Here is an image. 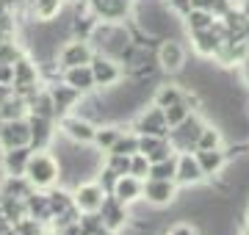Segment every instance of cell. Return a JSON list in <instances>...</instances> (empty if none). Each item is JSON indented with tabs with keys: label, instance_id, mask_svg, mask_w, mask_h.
Instances as JSON below:
<instances>
[{
	"label": "cell",
	"instance_id": "f6af8a7d",
	"mask_svg": "<svg viewBox=\"0 0 249 235\" xmlns=\"http://www.w3.org/2000/svg\"><path fill=\"white\" fill-rule=\"evenodd\" d=\"M3 9H6V6H3V0H0V11H3Z\"/></svg>",
	"mask_w": 249,
	"mask_h": 235
},
{
	"label": "cell",
	"instance_id": "9c48e42d",
	"mask_svg": "<svg viewBox=\"0 0 249 235\" xmlns=\"http://www.w3.org/2000/svg\"><path fill=\"white\" fill-rule=\"evenodd\" d=\"M94 58V45H91L89 39H70V42H64L58 50H55V61L61 69L67 67H80V64H91Z\"/></svg>",
	"mask_w": 249,
	"mask_h": 235
},
{
	"label": "cell",
	"instance_id": "52a82bcc",
	"mask_svg": "<svg viewBox=\"0 0 249 235\" xmlns=\"http://www.w3.org/2000/svg\"><path fill=\"white\" fill-rule=\"evenodd\" d=\"M180 197V185L175 180H158L147 177L144 180V202L152 208H172Z\"/></svg>",
	"mask_w": 249,
	"mask_h": 235
},
{
	"label": "cell",
	"instance_id": "ac0fdd59",
	"mask_svg": "<svg viewBox=\"0 0 249 235\" xmlns=\"http://www.w3.org/2000/svg\"><path fill=\"white\" fill-rule=\"evenodd\" d=\"M31 147H14V150H0V172L6 177H25L28 161H31Z\"/></svg>",
	"mask_w": 249,
	"mask_h": 235
},
{
	"label": "cell",
	"instance_id": "e575fe53",
	"mask_svg": "<svg viewBox=\"0 0 249 235\" xmlns=\"http://www.w3.org/2000/svg\"><path fill=\"white\" fill-rule=\"evenodd\" d=\"M175 172H178V155L150 166V177H158V180H175Z\"/></svg>",
	"mask_w": 249,
	"mask_h": 235
},
{
	"label": "cell",
	"instance_id": "4fadbf2b",
	"mask_svg": "<svg viewBox=\"0 0 249 235\" xmlns=\"http://www.w3.org/2000/svg\"><path fill=\"white\" fill-rule=\"evenodd\" d=\"M205 125H208V122L194 111L180 127L169 130V138H172V144H175V150H178V152H183V150H196V138H199Z\"/></svg>",
	"mask_w": 249,
	"mask_h": 235
},
{
	"label": "cell",
	"instance_id": "7a4b0ae2",
	"mask_svg": "<svg viewBox=\"0 0 249 235\" xmlns=\"http://www.w3.org/2000/svg\"><path fill=\"white\" fill-rule=\"evenodd\" d=\"M89 42L94 45V53L114 55V58H119V61H122L124 50L133 45V36H130V31L124 28V22H114V19H100Z\"/></svg>",
	"mask_w": 249,
	"mask_h": 235
},
{
	"label": "cell",
	"instance_id": "e0dca14e",
	"mask_svg": "<svg viewBox=\"0 0 249 235\" xmlns=\"http://www.w3.org/2000/svg\"><path fill=\"white\" fill-rule=\"evenodd\" d=\"M14 147H31V122L28 119H11L0 130V150Z\"/></svg>",
	"mask_w": 249,
	"mask_h": 235
},
{
	"label": "cell",
	"instance_id": "44dd1931",
	"mask_svg": "<svg viewBox=\"0 0 249 235\" xmlns=\"http://www.w3.org/2000/svg\"><path fill=\"white\" fill-rule=\"evenodd\" d=\"M61 81L70 83L72 89H78L80 94H91V91H97V86H94V75H91L89 64H80V67H67V69H61Z\"/></svg>",
	"mask_w": 249,
	"mask_h": 235
},
{
	"label": "cell",
	"instance_id": "f1b7e54d",
	"mask_svg": "<svg viewBox=\"0 0 249 235\" xmlns=\"http://www.w3.org/2000/svg\"><path fill=\"white\" fill-rule=\"evenodd\" d=\"M28 50L22 45H19V39L17 34H9V36H3L0 39V61H6V64H14L17 58H22Z\"/></svg>",
	"mask_w": 249,
	"mask_h": 235
},
{
	"label": "cell",
	"instance_id": "7bdbcfd3",
	"mask_svg": "<svg viewBox=\"0 0 249 235\" xmlns=\"http://www.w3.org/2000/svg\"><path fill=\"white\" fill-rule=\"evenodd\" d=\"M238 9H241V14H244V17L249 19V0H241V3H238Z\"/></svg>",
	"mask_w": 249,
	"mask_h": 235
},
{
	"label": "cell",
	"instance_id": "1f68e13d",
	"mask_svg": "<svg viewBox=\"0 0 249 235\" xmlns=\"http://www.w3.org/2000/svg\"><path fill=\"white\" fill-rule=\"evenodd\" d=\"M136 152H139V133L127 127V130H122L119 141L111 147V152L108 155H127V158H130V155H136Z\"/></svg>",
	"mask_w": 249,
	"mask_h": 235
},
{
	"label": "cell",
	"instance_id": "ffe728a7",
	"mask_svg": "<svg viewBox=\"0 0 249 235\" xmlns=\"http://www.w3.org/2000/svg\"><path fill=\"white\" fill-rule=\"evenodd\" d=\"M139 152H144L150 158V163L166 161L172 155H178L175 144L169 136H139Z\"/></svg>",
	"mask_w": 249,
	"mask_h": 235
},
{
	"label": "cell",
	"instance_id": "ee69618b",
	"mask_svg": "<svg viewBox=\"0 0 249 235\" xmlns=\"http://www.w3.org/2000/svg\"><path fill=\"white\" fill-rule=\"evenodd\" d=\"M3 125H6V122H3V117H0V130H3Z\"/></svg>",
	"mask_w": 249,
	"mask_h": 235
},
{
	"label": "cell",
	"instance_id": "8992f818",
	"mask_svg": "<svg viewBox=\"0 0 249 235\" xmlns=\"http://www.w3.org/2000/svg\"><path fill=\"white\" fill-rule=\"evenodd\" d=\"M155 64L160 67V72L178 75L186 67V47H183V42L175 36H163L158 50H155Z\"/></svg>",
	"mask_w": 249,
	"mask_h": 235
},
{
	"label": "cell",
	"instance_id": "74e56055",
	"mask_svg": "<svg viewBox=\"0 0 249 235\" xmlns=\"http://www.w3.org/2000/svg\"><path fill=\"white\" fill-rule=\"evenodd\" d=\"M166 233L169 235H199V230H196L194 224H188V221H178V224H172Z\"/></svg>",
	"mask_w": 249,
	"mask_h": 235
},
{
	"label": "cell",
	"instance_id": "d4e9b609",
	"mask_svg": "<svg viewBox=\"0 0 249 235\" xmlns=\"http://www.w3.org/2000/svg\"><path fill=\"white\" fill-rule=\"evenodd\" d=\"M180 100H186V86H178V83H160L155 94H152V105L158 108H169Z\"/></svg>",
	"mask_w": 249,
	"mask_h": 235
},
{
	"label": "cell",
	"instance_id": "83f0119b",
	"mask_svg": "<svg viewBox=\"0 0 249 235\" xmlns=\"http://www.w3.org/2000/svg\"><path fill=\"white\" fill-rule=\"evenodd\" d=\"M0 117L3 122H11V119H28V100L14 94L11 100H6L3 105H0Z\"/></svg>",
	"mask_w": 249,
	"mask_h": 235
},
{
	"label": "cell",
	"instance_id": "7c38bea8",
	"mask_svg": "<svg viewBox=\"0 0 249 235\" xmlns=\"http://www.w3.org/2000/svg\"><path fill=\"white\" fill-rule=\"evenodd\" d=\"M208 177H205L202 166H199V161H196L194 150H183V152H178V172H175V183H178L180 188H194V185H199V183H205Z\"/></svg>",
	"mask_w": 249,
	"mask_h": 235
},
{
	"label": "cell",
	"instance_id": "7402d4cb",
	"mask_svg": "<svg viewBox=\"0 0 249 235\" xmlns=\"http://www.w3.org/2000/svg\"><path fill=\"white\" fill-rule=\"evenodd\" d=\"M67 0H31L28 3V19L31 22H53L64 11Z\"/></svg>",
	"mask_w": 249,
	"mask_h": 235
},
{
	"label": "cell",
	"instance_id": "4dcf8cb0",
	"mask_svg": "<svg viewBox=\"0 0 249 235\" xmlns=\"http://www.w3.org/2000/svg\"><path fill=\"white\" fill-rule=\"evenodd\" d=\"M191 114H194V108L188 105L186 100H180V102H175V105H169V108H163V117H166V125H169V130L180 127L188 117H191Z\"/></svg>",
	"mask_w": 249,
	"mask_h": 235
},
{
	"label": "cell",
	"instance_id": "ab89813d",
	"mask_svg": "<svg viewBox=\"0 0 249 235\" xmlns=\"http://www.w3.org/2000/svg\"><path fill=\"white\" fill-rule=\"evenodd\" d=\"M14 94H17V91H14V83H9V86H6V83H0V105H3L6 100H11Z\"/></svg>",
	"mask_w": 249,
	"mask_h": 235
},
{
	"label": "cell",
	"instance_id": "f546056e",
	"mask_svg": "<svg viewBox=\"0 0 249 235\" xmlns=\"http://www.w3.org/2000/svg\"><path fill=\"white\" fill-rule=\"evenodd\" d=\"M216 147H224V133L219 125H208L202 127V133L196 138V150H216Z\"/></svg>",
	"mask_w": 249,
	"mask_h": 235
},
{
	"label": "cell",
	"instance_id": "7dc6e473",
	"mask_svg": "<svg viewBox=\"0 0 249 235\" xmlns=\"http://www.w3.org/2000/svg\"><path fill=\"white\" fill-rule=\"evenodd\" d=\"M232 3H235V6H238V3H241V0H232Z\"/></svg>",
	"mask_w": 249,
	"mask_h": 235
},
{
	"label": "cell",
	"instance_id": "4316f807",
	"mask_svg": "<svg viewBox=\"0 0 249 235\" xmlns=\"http://www.w3.org/2000/svg\"><path fill=\"white\" fill-rule=\"evenodd\" d=\"M31 183L25 177H6L3 174V183H0V197H9V199H25L31 194Z\"/></svg>",
	"mask_w": 249,
	"mask_h": 235
},
{
	"label": "cell",
	"instance_id": "f35d334b",
	"mask_svg": "<svg viewBox=\"0 0 249 235\" xmlns=\"http://www.w3.org/2000/svg\"><path fill=\"white\" fill-rule=\"evenodd\" d=\"M0 83H14V64H6V61H0Z\"/></svg>",
	"mask_w": 249,
	"mask_h": 235
},
{
	"label": "cell",
	"instance_id": "8d00e7d4",
	"mask_svg": "<svg viewBox=\"0 0 249 235\" xmlns=\"http://www.w3.org/2000/svg\"><path fill=\"white\" fill-rule=\"evenodd\" d=\"M160 3L169 9V14H175V17H180V19L194 9V0H160Z\"/></svg>",
	"mask_w": 249,
	"mask_h": 235
},
{
	"label": "cell",
	"instance_id": "836d02e7",
	"mask_svg": "<svg viewBox=\"0 0 249 235\" xmlns=\"http://www.w3.org/2000/svg\"><path fill=\"white\" fill-rule=\"evenodd\" d=\"M103 169H106V174H111V180H114L119 174L130 172V158H127V155H106Z\"/></svg>",
	"mask_w": 249,
	"mask_h": 235
},
{
	"label": "cell",
	"instance_id": "c3c4849f",
	"mask_svg": "<svg viewBox=\"0 0 249 235\" xmlns=\"http://www.w3.org/2000/svg\"><path fill=\"white\" fill-rule=\"evenodd\" d=\"M28 3H31V0H25V6H28Z\"/></svg>",
	"mask_w": 249,
	"mask_h": 235
},
{
	"label": "cell",
	"instance_id": "d6a6232c",
	"mask_svg": "<svg viewBox=\"0 0 249 235\" xmlns=\"http://www.w3.org/2000/svg\"><path fill=\"white\" fill-rule=\"evenodd\" d=\"M50 227L45 224V221H39V218L34 216H22L19 221H14V233L17 235H45Z\"/></svg>",
	"mask_w": 249,
	"mask_h": 235
},
{
	"label": "cell",
	"instance_id": "484cf974",
	"mask_svg": "<svg viewBox=\"0 0 249 235\" xmlns=\"http://www.w3.org/2000/svg\"><path fill=\"white\" fill-rule=\"evenodd\" d=\"M213 22H216V17H213L208 9H202V6H194V9H191L186 17H183V28H186L188 34L208 31V28H213Z\"/></svg>",
	"mask_w": 249,
	"mask_h": 235
},
{
	"label": "cell",
	"instance_id": "5bb4252c",
	"mask_svg": "<svg viewBox=\"0 0 249 235\" xmlns=\"http://www.w3.org/2000/svg\"><path fill=\"white\" fill-rule=\"evenodd\" d=\"M196 161L202 166L205 177H219V174L232 163V155H230V147H216V150H194Z\"/></svg>",
	"mask_w": 249,
	"mask_h": 235
},
{
	"label": "cell",
	"instance_id": "3957f363",
	"mask_svg": "<svg viewBox=\"0 0 249 235\" xmlns=\"http://www.w3.org/2000/svg\"><path fill=\"white\" fill-rule=\"evenodd\" d=\"M55 125H58V133L75 147H91V141H94V130H97V125H94L89 117H83L80 111H72V114L58 117L55 119Z\"/></svg>",
	"mask_w": 249,
	"mask_h": 235
},
{
	"label": "cell",
	"instance_id": "9a60e30c",
	"mask_svg": "<svg viewBox=\"0 0 249 235\" xmlns=\"http://www.w3.org/2000/svg\"><path fill=\"white\" fill-rule=\"evenodd\" d=\"M127 210L130 208H124V205H119L111 194H108V199H106V205L100 208V221H103V227H106V233H111V235H119L127 227V221H130V216H127Z\"/></svg>",
	"mask_w": 249,
	"mask_h": 235
},
{
	"label": "cell",
	"instance_id": "30bf717a",
	"mask_svg": "<svg viewBox=\"0 0 249 235\" xmlns=\"http://www.w3.org/2000/svg\"><path fill=\"white\" fill-rule=\"evenodd\" d=\"M130 130H136L139 136H169V125H166L163 108H158V105L142 108L139 117L130 122Z\"/></svg>",
	"mask_w": 249,
	"mask_h": 235
},
{
	"label": "cell",
	"instance_id": "8fae6325",
	"mask_svg": "<svg viewBox=\"0 0 249 235\" xmlns=\"http://www.w3.org/2000/svg\"><path fill=\"white\" fill-rule=\"evenodd\" d=\"M47 91L53 97V105H55V119L64 117V114H72L75 108H80V102L86 100V94H80L78 89H72L70 83H64L61 78L53 83H47Z\"/></svg>",
	"mask_w": 249,
	"mask_h": 235
},
{
	"label": "cell",
	"instance_id": "60d3db41",
	"mask_svg": "<svg viewBox=\"0 0 249 235\" xmlns=\"http://www.w3.org/2000/svg\"><path fill=\"white\" fill-rule=\"evenodd\" d=\"M11 230H14V221H11V218L0 210V235H9Z\"/></svg>",
	"mask_w": 249,
	"mask_h": 235
},
{
	"label": "cell",
	"instance_id": "f907efd6",
	"mask_svg": "<svg viewBox=\"0 0 249 235\" xmlns=\"http://www.w3.org/2000/svg\"><path fill=\"white\" fill-rule=\"evenodd\" d=\"M163 235H169V233H163Z\"/></svg>",
	"mask_w": 249,
	"mask_h": 235
},
{
	"label": "cell",
	"instance_id": "bcb514c9",
	"mask_svg": "<svg viewBox=\"0 0 249 235\" xmlns=\"http://www.w3.org/2000/svg\"><path fill=\"white\" fill-rule=\"evenodd\" d=\"M72 3H86V0H72Z\"/></svg>",
	"mask_w": 249,
	"mask_h": 235
},
{
	"label": "cell",
	"instance_id": "603a6c76",
	"mask_svg": "<svg viewBox=\"0 0 249 235\" xmlns=\"http://www.w3.org/2000/svg\"><path fill=\"white\" fill-rule=\"evenodd\" d=\"M28 117H47V119H55V105H53V97L47 91V83L39 86V89L28 97Z\"/></svg>",
	"mask_w": 249,
	"mask_h": 235
},
{
	"label": "cell",
	"instance_id": "6da1fadb",
	"mask_svg": "<svg viewBox=\"0 0 249 235\" xmlns=\"http://www.w3.org/2000/svg\"><path fill=\"white\" fill-rule=\"evenodd\" d=\"M61 174H64V166L50 150H34L31 152V161H28V169H25V180L31 183L34 191H50L53 185L61 183Z\"/></svg>",
	"mask_w": 249,
	"mask_h": 235
},
{
	"label": "cell",
	"instance_id": "5b68a950",
	"mask_svg": "<svg viewBox=\"0 0 249 235\" xmlns=\"http://www.w3.org/2000/svg\"><path fill=\"white\" fill-rule=\"evenodd\" d=\"M89 67H91V75H94L97 91H111L124 81V67H122L119 58H114V55L94 53V58H91Z\"/></svg>",
	"mask_w": 249,
	"mask_h": 235
},
{
	"label": "cell",
	"instance_id": "277c9868",
	"mask_svg": "<svg viewBox=\"0 0 249 235\" xmlns=\"http://www.w3.org/2000/svg\"><path fill=\"white\" fill-rule=\"evenodd\" d=\"M111 191L103 185L100 180H83L72 188V205L80 216H91V213H100V208L106 205V199Z\"/></svg>",
	"mask_w": 249,
	"mask_h": 235
},
{
	"label": "cell",
	"instance_id": "2e32d148",
	"mask_svg": "<svg viewBox=\"0 0 249 235\" xmlns=\"http://www.w3.org/2000/svg\"><path fill=\"white\" fill-rule=\"evenodd\" d=\"M139 0H86L89 6L100 19H114V22H124V17L136 9Z\"/></svg>",
	"mask_w": 249,
	"mask_h": 235
},
{
	"label": "cell",
	"instance_id": "ba28073f",
	"mask_svg": "<svg viewBox=\"0 0 249 235\" xmlns=\"http://www.w3.org/2000/svg\"><path fill=\"white\" fill-rule=\"evenodd\" d=\"M111 197L124 205V208H133L136 202H144V180L142 177H136V174H119L111 180Z\"/></svg>",
	"mask_w": 249,
	"mask_h": 235
},
{
	"label": "cell",
	"instance_id": "cb8c5ba5",
	"mask_svg": "<svg viewBox=\"0 0 249 235\" xmlns=\"http://www.w3.org/2000/svg\"><path fill=\"white\" fill-rule=\"evenodd\" d=\"M124 127L119 125H97V130H94V141H91V147L97 150V152L108 155L111 152V147L119 141V136H122Z\"/></svg>",
	"mask_w": 249,
	"mask_h": 235
},
{
	"label": "cell",
	"instance_id": "d6986e66",
	"mask_svg": "<svg viewBox=\"0 0 249 235\" xmlns=\"http://www.w3.org/2000/svg\"><path fill=\"white\" fill-rule=\"evenodd\" d=\"M31 122V150H50L55 133H58V125L55 119L47 117H28Z\"/></svg>",
	"mask_w": 249,
	"mask_h": 235
},
{
	"label": "cell",
	"instance_id": "b9f144b4",
	"mask_svg": "<svg viewBox=\"0 0 249 235\" xmlns=\"http://www.w3.org/2000/svg\"><path fill=\"white\" fill-rule=\"evenodd\" d=\"M3 6H6V9H11V11H17V9H22V6H25V0H3ZM28 9V6H25Z\"/></svg>",
	"mask_w": 249,
	"mask_h": 235
},
{
	"label": "cell",
	"instance_id": "d590c367",
	"mask_svg": "<svg viewBox=\"0 0 249 235\" xmlns=\"http://www.w3.org/2000/svg\"><path fill=\"white\" fill-rule=\"evenodd\" d=\"M150 158L144 152H136V155H130V174H136V177H142V180H147L150 177Z\"/></svg>",
	"mask_w": 249,
	"mask_h": 235
},
{
	"label": "cell",
	"instance_id": "681fc988",
	"mask_svg": "<svg viewBox=\"0 0 249 235\" xmlns=\"http://www.w3.org/2000/svg\"><path fill=\"white\" fill-rule=\"evenodd\" d=\"M0 39H3V34H0Z\"/></svg>",
	"mask_w": 249,
	"mask_h": 235
}]
</instances>
